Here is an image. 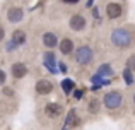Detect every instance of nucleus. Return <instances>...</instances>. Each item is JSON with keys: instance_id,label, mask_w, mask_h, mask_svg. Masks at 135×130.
<instances>
[{"instance_id": "f257e3e1", "label": "nucleus", "mask_w": 135, "mask_h": 130, "mask_svg": "<svg viewBox=\"0 0 135 130\" xmlns=\"http://www.w3.org/2000/svg\"><path fill=\"white\" fill-rule=\"evenodd\" d=\"M108 40L115 50H128L135 41V31L132 26H116L109 31Z\"/></svg>"}, {"instance_id": "f03ea898", "label": "nucleus", "mask_w": 135, "mask_h": 130, "mask_svg": "<svg viewBox=\"0 0 135 130\" xmlns=\"http://www.w3.org/2000/svg\"><path fill=\"white\" fill-rule=\"evenodd\" d=\"M101 104L108 113H115V111H118V110L123 108V104H125V94L120 89L106 91L101 98Z\"/></svg>"}, {"instance_id": "7ed1b4c3", "label": "nucleus", "mask_w": 135, "mask_h": 130, "mask_svg": "<svg viewBox=\"0 0 135 130\" xmlns=\"http://www.w3.org/2000/svg\"><path fill=\"white\" fill-rule=\"evenodd\" d=\"M72 58H74V62H75V65L89 67L92 62H94V48L87 43L79 45V46H75V51H74Z\"/></svg>"}, {"instance_id": "20e7f679", "label": "nucleus", "mask_w": 135, "mask_h": 130, "mask_svg": "<svg viewBox=\"0 0 135 130\" xmlns=\"http://www.w3.org/2000/svg\"><path fill=\"white\" fill-rule=\"evenodd\" d=\"M67 26L72 33H84V31L89 27V21H87L86 14L82 12H74L72 16L67 21Z\"/></svg>"}, {"instance_id": "39448f33", "label": "nucleus", "mask_w": 135, "mask_h": 130, "mask_svg": "<svg viewBox=\"0 0 135 130\" xmlns=\"http://www.w3.org/2000/svg\"><path fill=\"white\" fill-rule=\"evenodd\" d=\"M125 14V5L120 2H106L104 3V16L108 21H118Z\"/></svg>"}, {"instance_id": "423d86ee", "label": "nucleus", "mask_w": 135, "mask_h": 130, "mask_svg": "<svg viewBox=\"0 0 135 130\" xmlns=\"http://www.w3.org/2000/svg\"><path fill=\"white\" fill-rule=\"evenodd\" d=\"M9 74L14 80H22L24 77L29 74V65L22 60H17V62H12L9 67Z\"/></svg>"}, {"instance_id": "0eeeda50", "label": "nucleus", "mask_w": 135, "mask_h": 130, "mask_svg": "<svg viewBox=\"0 0 135 130\" xmlns=\"http://www.w3.org/2000/svg\"><path fill=\"white\" fill-rule=\"evenodd\" d=\"M58 51H60V55L62 57H65V58H69V57H72L74 55V51H75V41H74V38L72 36H62L60 38V41H58Z\"/></svg>"}, {"instance_id": "6e6552de", "label": "nucleus", "mask_w": 135, "mask_h": 130, "mask_svg": "<svg viewBox=\"0 0 135 130\" xmlns=\"http://www.w3.org/2000/svg\"><path fill=\"white\" fill-rule=\"evenodd\" d=\"M24 16L26 14H24V9L21 5H10L5 10V19L10 24H21L24 21Z\"/></svg>"}, {"instance_id": "1a4fd4ad", "label": "nucleus", "mask_w": 135, "mask_h": 130, "mask_svg": "<svg viewBox=\"0 0 135 130\" xmlns=\"http://www.w3.org/2000/svg\"><path fill=\"white\" fill-rule=\"evenodd\" d=\"M53 91H55V84H53V80L46 79V77L38 79L36 84H34V93L38 96H50Z\"/></svg>"}, {"instance_id": "9d476101", "label": "nucleus", "mask_w": 135, "mask_h": 130, "mask_svg": "<svg viewBox=\"0 0 135 130\" xmlns=\"http://www.w3.org/2000/svg\"><path fill=\"white\" fill-rule=\"evenodd\" d=\"M43 113H45V117L48 118V120H58V118L63 115V106L60 103H56V101H50V103L45 104Z\"/></svg>"}, {"instance_id": "9b49d317", "label": "nucleus", "mask_w": 135, "mask_h": 130, "mask_svg": "<svg viewBox=\"0 0 135 130\" xmlns=\"http://www.w3.org/2000/svg\"><path fill=\"white\" fill-rule=\"evenodd\" d=\"M58 41H60V36L55 31H45L41 34V45H43L46 50H55L58 46Z\"/></svg>"}, {"instance_id": "f8f14e48", "label": "nucleus", "mask_w": 135, "mask_h": 130, "mask_svg": "<svg viewBox=\"0 0 135 130\" xmlns=\"http://www.w3.org/2000/svg\"><path fill=\"white\" fill-rule=\"evenodd\" d=\"M26 41H27V34H26V31H24V29L17 27V29H14V31H12V38H10V43H12L16 48L24 46V45H26Z\"/></svg>"}, {"instance_id": "ddd939ff", "label": "nucleus", "mask_w": 135, "mask_h": 130, "mask_svg": "<svg viewBox=\"0 0 135 130\" xmlns=\"http://www.w3.org/2000/svg\"><path fill=\"white\" fill-rule=\"evenodd\" d=\"M103 110V104H101V99L96 96H92L87 99V113L89 115H99Z\"/></svg>"}, {"instance_id": "4468645a", "label": "nucleus", "mask_w": 135, "mask_h": 130, "mask_svg": "<svg viewBox=\"0 0 135 130\" xmlns=\"http://www.w3.org/2000/svg\"><path fill=\"white\" fill-rule=\"evenodd\" d=\"M98 75H113V67L109 64H103L98 69Z\"/></svg>"}, {"instance_id": "2eb2a0df", "label": "nucleus", "mask_w": 135, "mask_h": 130, "mask_svg": "<svg viewBox=\"0 0 135 130\" xmlns=\"http://www.w3.org/2000/svg\"><path fill=\"white\" fill-rule=\"evenodd\" d=\"M125 65H127V70H130L132 74H135V53H132L128 58H127Z\"/></svg>"}, {"instance_id": "dca6fc26", "label": "nucleus", "mask_w": 135, "mask_h": 130, "mask_svg": "<svg viewBox=\"0 0 135 130\" xmlns=\"http://www.w3.org/2000/svg\"><path fill=\"white\" fill-rule=\"evenodd\" d=\"M2 96L3 98H16V89L12 87H7V84L2 87Z\"/></svg>"}, {"instance_id": "f3484780", "label": "nucleus", "mask_w": 135, "mask_h": 130, "mask_svg": "<svg viewBox=\"0 0 135 130\" xmlns=\"http://www.w3.org/2000/svg\"><path fill=\"white\" fill-rule=\"evenodd\" d=\"M7 80H9V75H7V72H5L3 69H0V87L5 86Z\"/></svg>"}, {"instance_id": "a211bd4d", "label": "nucleus", "mask_w": 135, "mask_h": 130, "mask_svg": "<svg viewBox=\"0 0 135 130\" xmlns=\"http://www.w3.org/2000/svg\"><path fill=\"white\" fill-rule=\"evenodd\" d=\"M62 87H63V91H65V93H70V91L74 89V82H72V80H63V82H62Z\"/></svg>"}, {"instance_id": "6ab92c4d", "label": "nucleus", "mask_w": 135, "mask_h": 130, "mask_svg": "<svg viewBox=\"0 0 135 130\" xmlns=\"http://www.w3.org/2000/svg\"><path fill=\"white\" fill-rule=\"evenodd\" d=\"M5 38H7V31H5V27L0 24V45L5 41Z\"/></svg>"}, {"instance_id": "aec40b11", "label": "nucleus", "mask_w": 135, "mask_h": 130, "mask_svg": "<svg viewBox=\"0 0 135 130\" xmlns=\"http://www.w3.org/2000/svg\"><path fill=\"white\" fill-rule=\"evenodd\" d=\"M125 77H127V84H132V82H133L132 72H130V70H127V69H125Z\"/></svg>"}, {"instance_id": "412c9836", "label": "nucleus", "mask_w": 135, "mask_h": 130, "mask_svg": "<svg viewBox=\"0 0 135 130\" xmlns=\"http://www.w3.org/2000/svg\"><path fill=\"white\" fill-rule=\"evenodd\" d=\"M75 93H77V94H75V98H82V96H84V89H80V91H75Z\"/></svg>"}, {"instance_id": "4be33fe9", "label": "nucleus", "mask_w": 135, "mask_h": 130, "mask_svg": "<svg viewBox=\"0 0 135 130\" xmlns=\"http://www.w3.org/2000/svg\"><path fill=\"white\" fill-rule=\"evenodd\" d=\"M132 103H133V106H135V93H133V96H132Z\"/></svg>"}]
</instances>
